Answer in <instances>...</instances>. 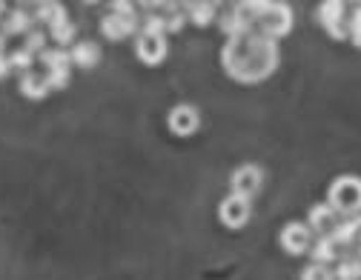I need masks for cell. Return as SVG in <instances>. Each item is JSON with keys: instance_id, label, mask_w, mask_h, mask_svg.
Returning <instances> with one entry per match:
<instances>
[{"instance_id": "9a60e30c", "label": "cell", "mask_w": 361, "mask_h": 280, "mask_svg": "<svg viewBox=\"0 0 361 280\" xmlns=\"http://www.w3.org/2000/svg\"><path fill=\"white\" fill-rule=\"evenodd\" d=\"M52 86H49V80H47V75H37V72H26L23 75V80H20V91L26 98H43L49 91Z\"/></svg>"}, {"instance_id": "cb8c5ba5", "label": "cell", "mask_w": 361, "mask_h": 280, "mask_svg": "<svg viewBox=\"0 0 361 280\" xmlns=\"http://www.w3.org/2000/svg\"><path fill=\"white\" fill-rule=\"evenodd\" d=\"M9 69H12V63H9V58L4 55V37H0V77H6Z\"/></svg>"}, {"instance_id": "7c38bea8", "label": "cell", "mask_w": 361, "mask_h": 280, "mask_svg": "<svg viewBox=\"0 0 361 280\" xmlns=\"http://www.w3.org/2000/svg\"><path fill=\"white\" fill-rule=\"evenodd\" d=\"M338 223V215L327 206V203H315V206H310V212H307V226L312 229V235H330L333 231V226Z\"/></svg>"}, {"instance_id": "7402d4cb", "label": "cell", "mask_w": 361, "mask_h": 280, "mask_svg": "<svg viewBox=\"0 0 361 280\" xmlns=\"http://www.w3.org/2000/svg\"><path fill=\"white\" fill-rule=\"evenodd\" d=\"M9 63H12V66H20V69H26V72H29V69H32V63H35V55H29L26 49H18V52H12V55H9Z\"/></svg>"}, {"instance_id": "d4e9b609", "label": "cell", "mask_w": 361, "mask_h": 280, "mask_svg": "<svg viewBox=\"0 0 361 280\" xmlns=\"http://www.w3.org/2000/svg\"><path fill=\"white\" fill-rule=\"evenodd\" d=\"M355 229H358V243H361V215H355Z\"/></svg>"}, {"instance_id": "6da1fadb", "label": "cell", "mask_w": 361, "mask_h": 280, "mask_svg": "<svg viewBox=\"0 0 361 280\" xmlns=\"http://www.w3.org/2000/svg\"><path fill=\"white\" fill-rule=\"evenodd\" d=\"M224 69L241 83H261L279 69V46L273 37L250 29L224 46Z\"/></svg>"}, {"instance_id": "5b68a950", "label": "cell", "mask_w": 361, "mask_h": 280, "mask_svg": "<svg viewBox=\"0 0 361 280\" xmlns=\"http://www.w3.org/2000/svg\"><path fill=\"white\" fill-rule=\"evenodd\" d=\"M135 26H138V18H135V12L126 6V4H115L112 15L104 18L101 23V32L109 37V40H123L135 32Z\"/></svg>"}, {"instance_id": "52a82bcc", "label": "cell", "mask_w": 361, "mask_h": 280, "mask_svg": "<svg viewBox=\"0 0 361 280\" xmlns=\"http://www.w3.org/2000/svg\"><path fill=\"white\" fill-rule=\"evenodd\" d=\"M319 23L333 40H347V6L341 0H324L319 6Z\"/></svg>"}, {"instance_id": "9c48e42d", "label": "cell", "mask_w": 361, "mask_h": 280, "mask_svg": "<svg viewBox=\"0 0 361 280\" xmlns=\"http://www.w3.org/2000/svg\"><path fill=\"white\" fill-rule=\"evenodd\" d=\"M40 58V63L47 66V80H49V86L52 89H63L66 83H69V66H72V58L66 55V52H61V49H55V52H40L37 55Z\"/></svg>"}, {"instance_id": "8fae6325", "label": "cell", "mask_w": 361, "mask_h": 280, "mask_svg": "<svg viewBox=\"0 0 361 280\" xmlns=\"http://www.w3.org/2000/svg\"><path fill=\"white\" fill-rule=\"evenodd\" d=\"M166 123H169V132H172V134H178V137H190V134L198 132V126H201V115H198L192 106L180 103V106H175V109L169 112Z\"/></svg>"}, {"instance_id": "8992f818", "label": "cell", "mask_w": 361, "mask_h": 280, "mask_svg": "<svg viewBox=\"0 0 361 280\" xmlns=\"http://www.w3.org/2000/svg\"><path fill=\"white\" fill-rule=\"evenodd\" d=\"M230 186H233V195L244 198V201H252L258 192H261V186H264V172L261 166L255 163H247V166H238L230 177Z\"/></svg>"}, {"instance_id": "4316f807", "label": "cell", "mask_w": 361, "mask_h": 280, "mask_svg": "<svg viewBox=\"0 0 361 280\" xmlns=\"http://www.w3.org/2000/svg\"><path fill=\"white\" fill-rule=\"evenodd\" d=\"M0 12H4V4H0Z\"/></svg>"}, {"instance_id": "44dd1931", "label": "cell", "mask_w": 361, "mask_h": 280, "mask_svg": "<svg viewBox=\"0 0 361 280\" xmlns=\"http://www.w3.org/2000/svg\"><path fill=\"white\" fill-rule=\"evenodd\" d=\"M49 29H52V34H55V40H58V43H69V40L75 37V26H72L66 18H63V20H58L55 26H49Z\"/></svg>"}, {"instance_id": "3957f363", "label": "cell", "mask_w": 361, "mask_h": 280, "mask_svg": "<svg viewBox=\"0 0 361 280\" xmlns=\"http://www.w3.org/2000/svg\"><path fill=\"white\" fill-rule=\"evenodd\" d=\"M327 206L344 217L361 215V177H355V174L336 177L327 189Z\"/></svg>"}, {"instance_id": "ffe728a7", "label": "cell", "mask_w": 361, "mask_h": 280, "mask_svg": "<svg viewBox=\"0 0 361 280\" xmlns=\"http://www.w3.org/2000/svg\"><path fill=\"white\" fill-rule=\"evenodd\" d=\"M29 23H32V18L26 12H15L9 18V23H6V34H18V32H26L29 34Z\"/></svg>"}, {"instance_id": "ba28073f", "label": "cell", "mask_w": 361, "mask_h": 280, "mask_svg": "<svg viewBox=\"0 0 361 280\" xmlns=\"http://www.w3.org/2000/svg\"><path fill=\"white\" fill-rule=\"evenodd\" d=\"M250 215H252V201H244L238 195H227L218 206V217L227 229H241L250 223Z\"/></svg>"}, {"instance_id": "e0dca14e", "label": "cell", "mask_w": 361, "mask_h": 280, "mask_svg": "<svg viewBox=\"0 0 361 280\" xmlns=\"http://www.w3.org/2000/svg\"><path fill=\"white\" fill-rule=\"evenodd\" d=\"M333 274L336 280H361V260L355 255H344Z\"/></svg>"}, {"instance_id": "d6986e66", "label": "cell", "mask_w": 361, "mask_h": 280, "mask_svg": "<svg viewBox=\"0 0 361 280\" xmlns=\"http://www.w3.org/2000/svg\"><path fill=\"white\" fill-rule=\"evenodd\" d=\"M301 280H336V274H333V269H330V266L310 263V266L301 272Z\"/></svg>"}, {"instance_id": "277c9868", "label": "cell", "mask_w": 361, "mask_h": 280, "mask_svg": "<svg viewBox=\"0 0 361 280\" xmlns=\"http://www.w3.org/2000/svg\"><path fill=\"white\" fill-rule=\"evenodd\" d=\"M312 241H315L312 229H310L307 223H298V220L287 223V226L281 229V235H279V243H281V249H284L287 255H293V257H298V255H307V252L312 249Z\"/></svg>"}, {"instance_id": "603a6c76", "label": "cell", "mask_w": 361, "mask_h": 280, "mask_svg": "<svg viewBox=\"0 0 361 280\" xmlns=\"http://www.w3.org/2000/svg\"><path fill=\"white\" fill-rule=\"evenodd\" d=\"M43 40H47V37H43V32H29L26 34V52L29 55H40L43 52Z\"/></svg>"}, {"instance_id": "ac0fdd59", "label": "cell", "mask_w": 361, "mask_h": 280, "mask_svg": "<svg viewBox=\"0 0 361 280\" xmlns=\"http://www.w3.org/2000/svg\"><path fill=\"white\" fill-rule=\"evenodd\" d=\"M347 37L353 40L355 49H361V6H355L350 12V20H347Z\"/></svg>"}, {"instance_id": "4fadbf2b", "label": "cell", "mask_w": 361, "mask_h": 280, "mask_svg": "<svg viewBox=\"0 0 361 280\" xmlns=\"http://www.w3.org/2000/svg\"><path fill=\"white\" fill-rule=\"evenodd\" d=\"M310 255H312V263L330 266L333 260H338V246H336V241H333L330 235H322V238H315V241H312Z\"/></svg>"}, {"instance_id": "5bb4252c", "label": "cell", "mask_w": 361, "mask_h": 280, "mask_svg": "<svg viewBox=\"0 0 361 280\" xmlns=\"http://www.w3.org/2000/svg\"><path fill=\"white\" fill-rule=\"evenodd\" d=\"M72 63L80 66V69H89V66H95L101 61V49H98V43H89V40H80L75 49L69 52Z\"/></svg>"}, {"instance_id": "30bf717a", "label": "cell", "mask_w": 361, "mask_h": 280, "mask_svg": "<svg viewBox=\"0 0 361 280\" xmlns=\"http://www.w3.org/2000/svg\"><path fill=\"white\" fill-rule=\"evenodd\" d=\"M135 52H138L141 63L158 66V63H164V58H166V37H164V34H152V32H138Z\"/></svg>"}, {"instance_id": "2e32d148", "label": "cell", "mask_w": 361, "mask_h": 280, "mask_svg": "<svg viewBox=\"0 0 361 280\" xmlns=\"http://www.w3.org/2000/svg\"><path fill=\"white\" fill-rule=\"evenodd\" d=\"M215 12H218L215 4H187V9H184V15H187L195 26H207V23H212Z\"/></svg>"}, {"instance_id": "484cf974", "label": "cell", "mask_w": 361, "mask_h": 280, "mask_svg": "<svg viewBox=\"0 0 361 280\" xmlns=\"http://www.w3.org/2000/svg\"><path fill=\"white\" fill-rule=\"evenodd\" d=\"M355 257H358V260H361V243H358V255H355Z\"/></svg>"}, {"instance_id": "7a4b0ae2", "label": "cell", "mask_w": 361, "mask_h": 280, "mask_svg": "<svg viewBox=\"0 0 361 280\" xmlns=\"http://www.w3.org/2000/svg\"><path fill=\"white\" fill-rule=\"evenodd\" d=\"M255 20V29L267 37H284L293 29V12L287 4H244Z\"/></svg>"}]
</instances>
